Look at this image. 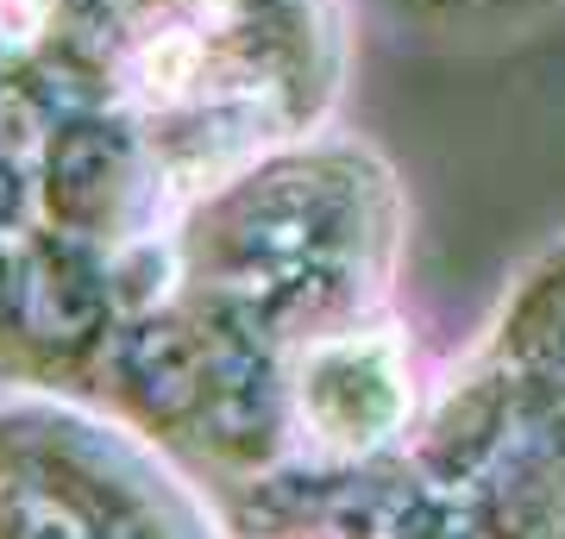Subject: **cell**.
<instances>
[{"mask_svg": "<svg viewBox=\"0 0 565 539\" xmlns=\"http://www.w3.org/2000/svg\"><path fill=\"white\" fill-rule=\"evenodd\" d=\"M0 396H70L32 233L0 226Z\"/></svg>", "mask_w": 565, "mask_h": 539, "instance_id": "cell-5", "label": "cell"}, {"mask_svg": "<svg viewBox=\"0 0 565 539\" xmlns=\"http://www.w3.org/2000/svg\"><path fill=\"white\" fill-rule=\"evenodd\" d=\"M0 539H114V527L76 483L0 445Z\"/></svg>", "mask_w": 565, "mask_h": 539, "instance_id": "cell-6", "label": "cell"}, {"mask_svg": "<svg viewBox=\"0 0 565 539\" xmlns=\"http://www.w3.org/2000/svg\"><path fill=\"white\" fill-rule=\"evenodd\" d=\"M434 377L396 308L327 326L289 345L282 401H289V471L352 477L403 459L427 414Z\"/></svg>", "mask_w": 565, "mask_h": 539, "instance_id": "cell-3", "label": "cell"}, {"mask_svg": "<svg viewBox=\"0 0 565 539\" xmlns=\"http://www.w3.org/2000/svg\"><path fill=\"white\" fill-rule=\"evenodd\" d=\"M270 539H327V533H308V527H289V533H270Z\"/></svg>", "mask_w": 565, "mask_h": 539, "instance_id": "cell-8", "label": "cell"}, {"mask_svg": "<svg viewBox=\"0 0 565 539\" xmlns=\"http://www.w3.org/2000/svg\"><path fill=\"white\" fill-rule=\"evenodd\" d=\"M364 7L396 32L434 44H503L546 25L565 0H364Z\"/></svg>", "mask_w": 565, "mask_h": 539, "instance_id": "cell-7", "label": "cell"}, {"mask_svg": "<svg viewBox=\"0 0 565 539\" xmlns=\"http://www.w3.org/2000/svg\"><path fill=\"white\" fill-rule=\"evenodd\" d=\"M478 339L509 370H522L527 382H541L546 396L565 401V226L509 270Z\"/></svg>", "mask_w": 565, "mask_h": 539, "instance_id": "cell-4", "label": "cell"}, {"mask_svg": "<svg viewBox=\"0 0 565 539\" xmlns=\"http://www.w3.org/2000/svg\"><path fill=\"white\" fill-rule=\"evenodd\" d=\"M403 263V176L371 139L340 126L239 163L189 201L177 226L182 295L277 345L396 308Z\"/></svg>", "mask_w": 565, "mask_h": 539, "instance_id": "cell-2", "label": "cell"}, {"mask_svg": "<svg viewBox=\"0 0 565 539\" xmlns=\"http://www.w3.org/2000/svg\"><path fill=\"white\" fill-rule=\"evenodd\" d=\"M82 32L182 201L327 132L352 69V0H82Z\"/></svg>", "mask_w": 565, "mask_h": 539, "instance_id": "cell-1", "label": "cell"}]
</instances>
